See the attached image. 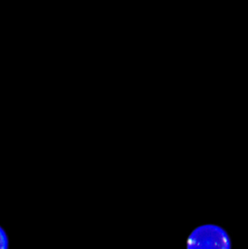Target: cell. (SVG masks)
<instances>
[{
    "label": "cell",
    "instance_id": "1",
    "mask_svg": "<svg viewBox=\"0 0 248 249\" xmlns=\"http://www.w3.org/2000/svg\"><path fill=\"white\" fill-rule=\"evenodd\" d=\"M187 249H231L227 231L215 225H201L195 228L187 240Z\"/></svg>",
    "mask_w": 248,
    "mask_h": 249
},
{
    "label": "cell",
    "instance_id": "2",
    "mask_svg": "<svg viewBox=\"0 0 248 249\" xmlns=\"http://www.w3.org/2000/svg\"><path fill=\"white\" fill-rule=\"evenodd\" d=\"M10 238L6 230L0 226V249H10Z\"/></svg>",
    "mask_w": 248,
    "mask_h": 249
}]
</instances>
